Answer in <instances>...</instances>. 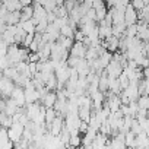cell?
Wrapping results in <instances>:
<instances>
[{
	"label": "cell",
	"instance_id": "1",
	"mask_svg": "<svg viewBox=\"0 0 149 149\" xmlns=\"http://www.w3.org/2000/svg\"><path fill=\"white\" fill-rule=\"evenodd\" d=\"M24 130H25V126H24L22 123H19V121H13L12 126L8 129L9 139H10L13 143L19 142V140L22 139V136H24Z\"/></svg>",
	"mask_w": 149,
	"mask_h": 149
},
{
	"label": "cell",
	"instance_id": "2",
	"mask_svg": "<svg viewBox=\"0 0 149 149\" xmlns=\"http://www.w3.org/2000/svg\"><path fill=\"white\" fill-rule=\"evenodd\" d=\"M15 86L16 85H15V82L10 78L5 76V74L0 76V95H2L3 98L10 97V94H12V91H13Z\"/></svg>",
	"mask_w": 149,
	"mask_h": 149
},
{
	"label": "cell",
	"instance_id": "3",
	"mask_svg": "<svg viewBox=\"0 0 149 149\" xmlns=\"http://www.w3.org/2000/svg\"><path fill=\"white\" fill-rule=\"evenodd\" d=\"M105 72H107L108 76H111V78H118L120 74L123 73V66H121L120 61H116V60L111 58V61L105 67Z\"/></svg>",
	"mask_w": 149,
	"mask_h": 149
},
{
	"label": "cell",
	"instance_id": "4",
	"mask_svg": "<svg viewBox=\"0 0 149 149\" xmlns=\"http://www.w3.org/2000/svg\"><path fill=\"white\" fill-rule=\"evenodd\" d=\"M10 98L19 105V107H25L26 105V100H25V89L22 86H15L12 94H10Z\"/></svg>",
	"mask_w": 149,
	"mask_h": 149
},
{
	"label": "cell",
	"instance_id": "5",
	"mask_svg": "<svg viewBox=\"0 0 149 149\" xmlns=\"http://www.w3.org/2000/svg\"><path fill=\"white\" fill-rule=\"evenodd\" d=\"M124 22L126 25H133L137 22V10L132 6V3H129L126 6V10H124Z\"/></svg>",
	"mask_w": 149,
	"mask_h": 149
},
{
	"label": "cell",
	"instance_id": "6",
	"mask_svg": "<svg viewBox=\"0 0 149 149\" xmlns=\"http://www.w3.org/2000/svg\"><path fill=\"white\" fill-rule=\"evenodd\" d=\"M86 45L82 42V41H74L72 48H70V54L72 56H76V57H81V58H85V54H86Z\"/></svg>",
	"mask_w": 149,
	"mask_h": 149
},
{
	"label": "cell",
	"instance_id": "7",
	"mask_svg": "<svg viewBox=\"0 0 149 149\" xmlns=\"http://www.w3.org/2000/svg\"><path fill=\"white\" fill-rule=\"evenodd\" d=\"M15 34H16V25H8L5 32L2 34V38L8 45H10L15 42Z\"/></svg>",
	"mask_w": 149,
	"mask_h": 149
},
{
	"label": "cell",
	"instance_id": "8",
	"mask_svg": "<svg viewBox=\"0 0 149 149\" xmlns=\"http://www.w3.org/2000/svg\"><path fill=\"white\" fill-rule=\"evenodd\" d=\"M118 42H120V38L116 37V35H111V37L102 40V45H104L110 53H114V51L118 50Z\"/></svg>",
	"mask_w": 149,
	"mask_h": 149
},
{
	"label": "cell",
	"instance_id": "9",
	"mask_svg": "<svg viewBox=\"0 0 149 149\" xmlns=\"http://www.w3.org/2000/svg\"><path fill=\"white\" fill-rule=\"evenodd\" d=\"M32 8H34V16H32V19H34L35 24H38V22L42 21V19H47V10H45V8H44L42 5L34 3Z\"/></svg>",
	"mask_w": 149,
	"mask_h": 149
},
{
	"label": "cell",
	"instance_id": "10",
	"mask_svg": "<svg viewBox=\"0 0 149 149\" xmlns=\"http://www.w3.org/2000/svg\"><path fill=\"white\" fill-rule=\"evenodd\" d=\"M41 104L45 107V108H50V107H54V104H56V101H57V92H54V91H48L41 100Z\"/></svg>",
	"mask_w": 149,
	"mask_h": 149
},
{
	"label": "cell",
	"instance_id": "11",
	"mask_svg": "<svg viewBox=\"0 0 149 149\" xmlns=\"http://www.w3.org/2000/svg\"><path fill=\"white\" fill-rule=\"evenodd\" d=\"M0 148H13V142L9 139L8 129L6 127H0Z\"/></svg>",
	"mask_w": 149,
	"mask_h": 149
},
{
	"label": "cell",
	"instance_id": "12",
	"mask_svg": "<svg viewBox=\"0 0 149 149\" xmlns=\"http://www.w3.org/2000/svg\"><path fill=\"white\" fill-rule=\"evenodd\" d=\"M3 6L9 10V12H15V10H21L24 6L21 5L19 0H3Z\"/></svg>",
	"mask_w": 149,
	"mask_h": 149
},
{
	"label": "cell",
	"instance_id": "13",
	"mask_svg": "<svg viewBox=\"0 0 149 149\" xmlns=\"http://www.w3.org/2000/svg\"><path fill=\"white\" fill-rule=\"evenodd\" d=\"M5 21H6V24H8V25H18V24L21 22V10L9 12Z\"/></svg>",
	"mask_w": 149,
	"mask_h": 149
},
{
	"label": "cell",
	"instance_id": "14",
	"mask_svg": "<svg viewBox=\"0 0 149 149\" xmlns=\"http://www.w3.org/2000/svg\"><path fill=\"white\" fill-rule=\"evenodd\" d=\"M136 146L137 148H149V137H148L146 132L136 134Z\"/></svg>",
	"mask_w": 149,
	"mask_h": 149
},
{
	"label": "cell",
	"instance_id": "15",
	"mask_svg": "<svg viewBox=\"0 0 149 149\" xmlns=\"http://www.w3.org/2000/svg\"><path fill=\"white\" fill-rule=\"evenodd\" d=\"M19 108H21V107H19V105H18V104H16L10 97H9V100L6 101V105H5V113H6V114H9V116H13Z\"/></svg>",
	"mask_w": 149,
	"mask_h": 149
},
{
	"label": "cell",
	"instance_id": "16",
	"mask_svg": "<svg viewBox=\"0 0 149 149\" xmlns=\"http://www.w3.org/2000/svg\"><path fill=\"white\" fill-rule=\"evenodd\" d=\"M98 89H100V91H102V92H107V91H108V74H107V72H105V70L100 74Z\"/></svg>",
	"mask_w": 149,
	"mask_h": 149
},
{
	"label": "cell",
	"instance_id": "17",
	"mask_svg": "<svg viewBox=\"0 0 149 149\" xmlns=\"http://www.w3.org/2000/svg\"><path fill=\"white\" fill-rule=\"evenodd\" d=\"M32 16H34V8L32 6H24L21 9V22L32 19Z\"/></svg>",
	"mask_w": 149,
	"mask_h": 149
},
{
	"label": "cell",
	"instance_id": "18",
	"mask_svg": "<svg viewBox=\"0 0 149 149\" xmlns=\"http://www.w3.org/2000/svg\"><path fill=\"white\" fill-rule=\"evenodd\" d=\"M98 31H100V38H101V40H105V38H108V37L113 35L111 26H107V25H104V24H100V25H98Z\"/></svg>",
	"mask_w": 149,
	"mask_h": 149
},
{
	"label": "cell",
	"instance_id": "19",
	"mask_svg": "<svg viewBox=\"0 0 149 149\" xmlns=\"http://www.w3.org/2000/svg\"><path fill=\"white\" fill-rule=\"evenodd\" d=\"M81 145H82V136H81V133L70 134V139H69V148H76V146H81Z\"/></svg>",
	"mask_w": 149,
	"mask_h": 149
},
{
	"label": "cell",
	"instance_id": "20",
	"mask_svg": "<svg viewBox=\"0 0 149 149\" xmlns=\"http://www.w3.org/2000/svg\"><path fill=\"white\" fill-rule=\"evenodd\" d=\"M19 25L24 28L25 32H35V22L34 19H28V21H24V22H19Z\"/></svg>",
	"mask_w": 149,
	"mask_h": 149
},
{
	"label": "cell",
	"instance_id": "21",
	"mask_svg": "<svg viewBox=\"0 0 149 149\" xmlns=\"http://www.w3.org/2000/svg\"><path fill=\"white\" fill-rule=\"evenodd\" d=\"M124 142H126V146H136V134L132 130H129L124 134Z\"/></svg>",
	"mask_w": 149,
	"mask_h": 149
},
{
	"label": "cell",
	"instance_id": "22",
	"mask_svg": "<svg viewBox=\"0 0 149 149\" xmlns=\"http://www.w3.org/2000/svg\"><path fill=\"white\" fill-rule=\"evenodd\" d=\"M60 34L63 35V37H69V38H73V35H74V29L69 25V24H66V25H63L61 28H60Z\"/></svg>",
	"mask_w": 149,
	"mask_h": 149
},
{
	"label": "cell",
	"instance_id": "23",
	"mask_svg": "<svg viewBox=\"0 0 149 149\" xmlns=\"http://www.w3.org/2000/svg\"><path fill=\"white\" fill-rule=\"evenodd\" d=\"M137 105L139 108H145V110H149V95L143 94L137 98Z\"/></svg>",
	"mask_w": 149,
	"mask_h": 149
},
{
	"label": "cell",
	"instance_id": "24",
	"mask_svg": "<svg viewBox=\"0 0 149 149\" xmlns=\"http://www.w3.org/2000/svg\"><path fill=\"white\" fill-rule=\"evenodd\" d=\"M95 12H97V21L100 22V21H102L105 16H107V8H105V5H101V6H98V8H95Z\"/></svg>",
	"mask_w": 149,
	"mask_h": 149
},
{
	"label": "cell",
	"instance_id": "25",
	"mask_svg": "<svg viewBox=\"0 0 149 149\" xmlns=\"http://www.w3.org/2000/svg\"><path fill=\"white\" fill-rule=\"evenodd\" d=\"M56 116H57V111L54 110V107L47 108V110H45V124H50V123L54 120Z\"/></svg>",
	"mask_w": 149,
	"mask_h": 149
},
{
	"label": "cell",
	"instance_id": "26",
	"mask_svg": "<svg viewBox=\"0 0 149 149\" xmlns=\"http://www.w3.org/2000/svg\"><path fill=\"white\" fill-rule=\"evenodd\" d=\"M47 26H48V21L47 19H42V21H40L37 25H35V32H45V29H47Z\"/></svg>",
	"mask_w": 149,
	"mask_h": 149
},
{
	"label": "cell",
	"instance_id": "27",
	"mask_svg": "<svg viewBox=\"0 0 149 149\" xmlns=\"http://www.w3.org/2000/svg\"><path fill=\"white\" fill-rule=\"evenodd\" d=\"M34 37H35V32H26V35H25V38L22 41V45L28 48L31 45V42L34 41Z\"/></svg>",
	"mask_w": 149,
	"mask_h": 149
},
{
	"label": "cell",
	"instance_id": "28",
	"mask_svg": "<svg viewBox=\"0 0 149 149\" xmlns=\"http://www.w3.org/2000/svg\"><path fill=\"white\" fill-rule=\"evenodd\" d=\"M118 81H120L121 89H126V88L130 85V81H129V78H127L126 73H121V74H120V76H118Z\"/></svg>",
	"mask_w": 149,
	"mask_h": 149
},
{
	"label": "cell",
	"instance_id": "29",
	"mask_svg": "<svg viewBox=\"0 0 149 149\" xmlns=\"http://www.w3.org/2000/svg\"><path fill=\"white\" fill-rule=\"evenodd\" d=\"M85 32L82 29H74V35H73V40L74 41H84L85 40Z\"/></svg>",
	"mask_w": 149,
	"mask_h": 149
},
{
	"label": "cell",
	"instance_id": "30",
	"mask_svg": "<svg viewBox=\"0 0 149 149\" xmlns=\"http://www.w3.org/2000/svg\"><path fill=\"white\" fill-rule=\"evenodd\" d=\"M130 3H132V6L136 10H140V9L145 8V2H143V0H130Z\"/></svg>",
	"mask_w": 149,
	"mask_h": 149
},
{
	"label": "cell",
	"instance_id": "31",
	"mask_svg": "<svg viewBox=\"0 0 149 149\" xmlns=\"http://www.w3.org/2000/svg\"><path fill=\"white\" fill-rule=\"evenodd\" d=\"M86 16L92 21H97V12H95V8H89L88 12H86Z\"/></svg>",
	"mask_w": 149,
	"mask_h": 149
},
{
	"label": "cell",
	"instance_id": "32",
	"mask_svg": "<svg viewBox=\"0 0 149 149\" xmlns=\"http://www.w3.org/2000/svg\"><path fill=\"white\" fill-rule=\"evenodd\" d=\"M6 26H8L6 21H5V19H2V18H0V34H3V32H5Z\"/></svg>",
	"mask_w": 149,
	"mask_h": 149
},
{
	"label": "cell",
	"instance_id": "33",
	"mask_svg": "<svg viewBox=\"0 0 149 149\" xmlns=\"http://www.w3.org/2000/svg\"><path fill=\"white\" fill-rule=\"evenodd\" d=\"M22 6H31L34 3V0H19Z\"/></svg>",
	"mask_w": 149,
	"mask_h": 149
}]
</instances>
